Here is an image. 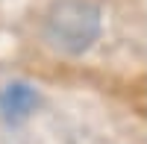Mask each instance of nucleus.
Segmentation results:
<instances>
[{
	"label": "nucleus",
	"mask_w": 147,
	"mask_h": 144,
	"mask_svg": "<svg viewBox=\"0 0 147 144\" xmlns=\"http://www.w3.org/2000/svg\"><path fill=\"white\" fill-rule=\"evenodd\" d=\"M35 103H38V94H35L32 85H27V82H9V85L0 91V112H3V118H9V121H21V118H27Z\"/></svg>",
	"instance_id": "f03ea898"
},
{
	"label": "nucleus",
	"mask_w": 147,
	"mask_h": 144,
	"mask_svg": "<svg viewBox=\"0 0 147 144\" xmlns=\"http://www.w3.org/2000/svg\"><path fill=\"white\" fill-rule=\"evenodd\" d=\"M100 35V9L91 0H59L44 21V41L59 53L80 56Z\"/></svg>",
	"instance_id": "f257e3e1"
}]
</instances>
